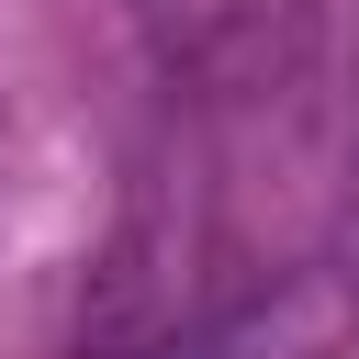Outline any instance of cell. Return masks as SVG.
<instances>
[]
</instances>
